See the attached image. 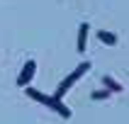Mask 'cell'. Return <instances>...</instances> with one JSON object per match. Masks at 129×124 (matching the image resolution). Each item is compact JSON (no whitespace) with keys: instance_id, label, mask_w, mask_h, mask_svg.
I'll list each match as a JSON object with an SVG mask.
<instances>
[{"instance_id":"obj_1","label":"cell","mask_w":129,"mask_h":124,"mask_svg":"<svg viewBox=\"0 0 129 124\" xmlns=\"http://www.w3.org/2000/svg\"><path fill=\"white\" fill-rule=\"evenodd\" d=\"M88 71H90V61H83L80 66H76V71H73L71 75H66V78H63V83L58 85V90H56V97H63V95L68 93V88H71V85H73V83H76L78 78H83V75H85Z\"/></svg>"},{"instance_id":"obj_2","label":"cell","mask_w":129,"mask_h":124,"mask_svg":"<svg viewBox=\"0 0 129 124\" xmlns=\"http://www.w3.org/2000/svg\"><path fill=\"white\" fill-rule=\"evenodd\" d=\"M34 71H37V63H34V61H27L24 68L20 71V75H17V85H20V88H27L29 83H32V78H34Z\"/></svg>"},{"instance_id":"obj_3","label":"cell","mask_w":129,"mask_h":124,"mask_svg":"<svg viewBox=\"0 0 129 124\" xmlns=\"http://www.w3.org/2000/svg\"><path fill=\"white\" fill-rule=\"evenodd\" d=\"M46 107H51V109H54V112H58V114H61V117H66V119L71 117V109L66 107L63 102H61V97H56V95L46 100Z\"/></svg>"},{"instance_id":"obj_4","label":"cell","mask_w":129,"mask_h":124,"mask_svg":"<svg viewBox=\"0 0 129 124\" xmlns=\"http://www.w3.org/2000/svg\"><path fill=\"white\" fill-rule=\"evenodd\" d=\"M88 32H90V24L83 22L78 29V54H85V49H88Z\"/></svg>"},{"instance_id":"obj_5","label":"cell","mask_w":129,"mask_h":124,"mask_svg":"<svg viewBox=\"0 0 129 124\" xmlns=\"http://www.w3.org/2000/svg\"><path fill=\"white\" fill-rule=\"evenodd\" d=\"M98 39H100L102 44H107V46H115L117 44V34H112L107 29H100V32H98Z\"/></svg>"},{"instance_id":"obj_6","label":"cell","mask_w":129,"mask_h":124,"mask_svg":"<svg viewBox=\"0 0 129 124\" xmlns=\"http://www.w3.org/2000/svg\"><path fill=\"white\" fill-rule=\"evenodd\" d=\"M27 90V95L32 97V100H37V102H42V105H46V100H49V95H44V93H39V90H34V88H24Z\"/></svg>"},{"instance_id":"obj_7","label":"cell","mask_w":129,"mask_h":124,"mask_svg":"<svg viewBox=\"0 0 129 124\" xmlns=\"http://www.w3.org/2000/svg\"><path fill=\"white\" fill-rule=\"evenodd\" d=\"M102 83H105V88H107L110 93H122V85H119V83H115V78L105 75V78H102Z\"/></svg>"},{"instance_id":"obj_8","label":"cell","mask_w":129,"mask_h":124,"mask_svg":"<svg viewBox=\"0 0 129 124\" xmlns=\"http://www.w3.org/2000/svg\"><path fill=\"white\" fill-rule=\"evenodd\" d=\"M90 97H93V100H102V97H110V90H107V88H105V90H98V93H93Z\"/></svg>"}]
</instances>
